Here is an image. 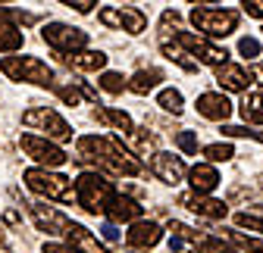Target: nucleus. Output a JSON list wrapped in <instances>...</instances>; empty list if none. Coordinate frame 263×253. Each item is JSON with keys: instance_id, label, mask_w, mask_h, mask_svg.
Segmentation results:
<instances>
[{"instance_id": "obj_1", "label": "nucleus", "mask_w": 263, "mask_h": 253, "mask_svg": "<svg viewBox=\"0 0 263 253\" xmlns=\"http://www.w3.org/2000/svg\"><path fill=\"white\" fill-rule=\"evenodd\" d=\"M79 156L76 160L79 163H91L97 166V172H110V175H128V178H135L144 172L141 160L132 150L122 147L119 138H107V135H85L79 138L76 144Z\"/></svg>"}, {"instance_id": "obj_20", "label": "nucleus", "mask_w": 263, "mask_h": 253, "mask_svg": "<svg viewBox=\"0 0 263 253\" xmlns=\"http://www.w3.org/2000/svg\"><path fill=\"white\" fill-rule=\"evenodd\" d=\"M107 219H110V222H138V219H141V206L132 197H125V194H116L113 206L107 209Z\"/></svg>"}, {"instance_id": "obj_5", "label": "nucleus", "mask_w": 263, "mask_h": 253, "mask_svg": "<svg viewBox=\"0 0 263 253\" xmlns=\"http://www.w3.org/2000/svg\"><path fill=\"white\" fill-rule=\"evenodd\" d=\"M22 125L31 132H44L47 141H69L72 138V125L66 122L57 110H47V107H31L28 113H22Z\"/></svg>"}, {"instance_id": "obj_12", "label": "nucleus", "mask_w": 263, "mask_h": 253, "mask_svg": "<svg viewBox=\"0 0 263 253\" xmlns=\"http://www.w3.org/2000/svg\"><path fill=\"white\" fill-rule=\"evenodd\" d=\"M28 209H31L35 225L41 231H47V235H66V228H69V222H72V219H66L60 209H53L47 203H28Z\"/></svg>"}, {"instance_id": "obj_34", "label": "nucleus", "mask_w": 263, "mask_h": 253, "mask_svg": "<svg viewBox=\"0 0 263 253\" xmlns=\"http://www.w3.org/2000/svg\"><path fill=\"white\" fill-rule=\"evenodd\" d=\"M13 22H35L31 13H16V10H4L0 7V28L4 25H13Z\"/></svg>"}, {"instance_id": "obj_14", "label": "nucleus", "mask_w": 263, "mask_h": 253, "mask_svg": "<svg viewBox=\"0 0 263 253\" xmlns=\"http://www.w3.org/2000/svg\"><path fill=\"white\" fill-rule=\"evenodd\" d=\"M194 107H197V113H201L204 119H210V122H226L229 116H232V103H229V97H226V94H219V91L201 94Z\"/></svg>"}, {"instance_id": "obj_3", "label": "nucleus", "mask_w": 263, "mask_h": 253, "mask_svg": "<svg viewBox=\"0 0 263 253\" xmlns=\"http://www.w3.org/2000/svg\"><path fill=\"white\" fill-rule=\"evenodd\" d=\"M25 184L31 187L35 194L47 197V200H60V203H72L76 200V184L60 175V172H50V169H41V166H31L25 169Z\"/></svg>"}, {"instance_id": "obj_16", "label": "nucleus", "mask_w": 263, "mask_h": 253, "mask_svg": "<svg viewBox=\"0 0 263 253\" xmlns=\"http://www.w3.org/2000/svg\"><path fill=\"white\" fill-rule=\"evenodd\" d=\"M251 81H254V72L248 66H238V62H226V66L216 69V85L226 91H248Z\"/></svg>"}, {"instance_id": "obj_31", "label": "nucleus", "mask_w": 263, "mask_h": 253, "mask_svg": "<svg viewBox=\"0 0 263 253\" xmlns=\"http://www.w3.org/2000/svg\"><path fill=\"white\" fill-rule=\"evenodd\" d=\"M101 88H104L107 94H122V88H128V81H125L119 72H104V75H101Z\"/></svg>"}, {"instance_id": "obj_46", "label": "nucleus", "mask_w": 263, "mask_h": 253, "mask_svg": "<svg viewBox=\"0 0 263 253\" xmlns=\"http://www.w3.org/2000/svg\"><path fill=\"white\" fill-rule=\"evenodd\" d=\"M257 75H260V78H263V62H260V66H257Z\"/></svg>"}, {"instance_id": "obj_17", "label": "nucleus", "mask_w": 263, "mask_h": 253, "mask_svg": "<svg viewBox=\"0 0 263 253\" xmlns=\"http://www.w3.org/2000/svg\"><path fill=\"white\" fill-rule=\"evenodd\" d=\"M63 238L72 244V250H82V253H104V244L97 241L85 225H79V222H69V228H66Z\"/></svg>"}, {"instance_id": "obj_25", "label": "nucleus", "mask_w": 263, "mask_h": 253, "mask_svg": "<svg viewBox=\"0 0 263 253\" xmlns=\"http://www.w3.org/2000/svg\"><path fill=\"white\" fill-rule=\"evenodd\" d=\"M160 50H163V56H166V59L179 62L185 72H197V62H194V59H188V53H185L176 41H173V44H170V41H163V44H160Z\"/></svg>"}, {"instance_id": "obj_37", "label": "nucleus", "mask_w": 263, "mask_h": 253, "mask_svg": "<svg viewBox=\"0 0 263 253\" xmlns=\"http://www.w3.org/2000/svg\"><path fill=\"white\" fill-rule=\"evenodd\" d=\"M57 94H60V100H63V103H69V107H76V103L82 100V94H79L76 88H57Z\"/></svg>"}, {"instance_id": "obj_44", "label": "nucleus", "mask_w": 263, "mask_h": 253, "mask_svg": "<svg viewBox=\"0 0 263 253\" xmlns=\"http://www.w3.org/2000/svg\"><path fill=\"white\" fill-rule=\"evenodd\" d=\"M248 213H254V216H260V219H263V206H254V209H248Z\"/></svg>"}, {"instance_id": "obj_11", "label": "nucleus", "mask_w": 263, "mask_h": 253, "mask_svg": "<svg viewBox=\"0 0 263 253\" xmlns=\"http://www.w3.org/2000/svg\"><path fill=\"white\" fill-rule=\"evenodd\" d=\"M151 172L160 178V181H166V184H179L185 178V163H182V156H173L166 150H157L151 156Z\"/></svg>"}, {"instance_id": "obj_33", "label": "nucleus", "mask_w": 263, "mask_h": 253, "mask_svg": "<svg viewBox=\"0 0 263 253\" xmlns=\"http://www.w3.org/2000/svg\"><path fill=\"white\" fill-rule=\"evenodd\" d=\"M235 225L238 228H251V231H263V219L254 213H238L235 216Z\"/></svg>"}, {"instance_id": "obj_15", "label": "nucleus", "mask_w": 263, "mask_h": 253, "mask_svg": "<svg viewBox=\"0 0 263 253\" xmlns=\"http://www.w3.org/2000/svg\"><path fill=\"white\" fill-rule=\"evenodd\" d=\"M182 206H188L191 213H197V216H204V219H226L229 216V206L222 203V200H216V197H207V194H185L182 197Z\"/></svg>"}, {"instance_id": "obj_43", "label": "nucleus", "mask_w": 263, "mask_h": 253, "mask_svg": "<svg viewBox=\"0 0 263 253\" xmlns=\"http://www.w3.org/2000/svg\"><path fill=\"white\" fill-rule=\"evenodd\" d=\"M4 219H7V222H10V225H16V222H19V216H16L13 209H7V216H4Z\"/></svg>"}, {"instance_id": "obj_36", "label": "nucleus", "mask_w": 263, "mask_h": 253, "mask_svg": "<svg viewBox=\"0 0 263 253\" xmlns=\"http://www.w3.org/2000/svg\"><path fill=\"white\" fill-rule=\"evenodd\" d=\"M176 144H179L185 153H197V138H194V132H179V135H176Z\"/></svg>"}, {"instance_id": "obj_10", "label": "nucleus", "mask_w": 263, "mask_h": 253, "mask_svg": "<svg viewBox=\"0 0 263 253\" xmlns=\"http://www.w3.org/2000/svg\"><path fill=\"white\" fill-rule=\"evenodd\" d=\"M176 44L182 47V50H188V53H194V56H201V62H207V66H226L229 62V53L222 50V47H216V44H210L207 38H201V35H191V31H176Z\"/></svg>"}, {"instance_id": "obj_21", "label": "nucleus", "mask_w": 263, "mask_h": 253, "mask_svg": "<svg viewBox=\"0 0 263 253\" xmlns=\"http://www.w3.org/2000/svg\"><path fill=\"white\" fill-rule=\"evenodd\" d=\"M94 119L104 122V125H113V129H119L122 135H132L135 132V122H132V116L125 110H113V107H97L94 110Z\"/></svg>"}, {"instance_id": "obj_45", "label": "nucleus", "mask_w": 263, "mask_h": 253, "mask_svg": "<svg viewBox=\"0 0 263 253\" xmlns=\"http://www.w3.org/2000/svg\"><path fill=\"white\" fill-rule=\"evenodd\" d=\"M188 4H216V0H188Z\"/></svg>"}, {"instance_id": "obj_38", "label": "nucleus", "mask_w": 263, "mask_h": 253, "mask_svg": "<svg viewBox=\"0 0 263 253\" xmlns=\"http://www.w3.org/2000/svg\"><path fill=\"white\" fill-rule=\"evenodd\" d=\"M66 7H72L76 13H91L94 7H97V0H63Z\"/></svg>"}, {"instance_id": "obj_6", "label": "nucleus", "mask_w": 263, "mask_h": 253, "mask_svg": "<svg viewBox=\"0 0 263 253\" xmlns=\"http://www.w3.org/2000/svg\"><path fill=\"white\" fill-rule=\"evenodd\" d=\"M194 28H201L207 38H226L238 28V13L235 10H210V7H194L191 10Z\"/></svg>"}, {"instance_id": "obj_26", "label": "nucleus", "mask_w": 263, "mask_h": 253, "mask_svg": "<svg viewBox=\"0 0 263 253\" xmlns=\"http://www.w3.org/2000/svg\"><path fill=\"white\" fill-rule=\"evenodd\" d=\"M194 247L201 250V253H238L232 244H226V241H219V238H213V235H197Z\"/></svg>"}, {"instance_id": "obj_28", "label": "nucleus", "mask_w": 263, "mask_h": 253, "mask_svg": "<svg viewBox=\"0 0 263 253\" xmlns=\"http://www.w3.org/2000/svg\"><path fill=\"white\" fill-rule=\"evenodd\" d=\"M226 235L235 247H241L248 253H263V238H251V235H241V231H226Z\"/></svg>"}, {"instance_id": "obj_2", "label": "nucleus", "mask_w": 263, "mask_h": 253, "mask_svg": "<svg viewBox=\"0 0 263 253\" xmlns=\"http://www.w3.org/2000/svg\"><path fill=\"white\" fill-rule=\"evenodd\" d=\"M76 200H79V206L85 209V213H91V216H107V209L113 206V200H116V187H113V181H107L101 172H82L79 178H76Z\"/></svg>"}, {"instance_id": "obj_27", "label": "nucleus", "mask_w": 263, "mask_h": 253, "mask_svg": "<svg viewBox=\"0 0 263 253\" xmlns=\"http://www.w3.org/2000/svg\"><path fill=\"white\" fill-rule=\"evenodd\" d=\"M22 31L19 28H13V25H4L0 28V53H16L19 47H22Z\"/></svg>"}, {"instance_id": "obj_29", "label": "nucleus", "mask_w": 263, "mask_h": 253, "mask_svg": "<svg viewBox=\"0 0 263 253\" xmlns=\"http://www.w3.org/2000/svg\"><path fill=\"white\" fill-rule=\"evenodd\" d=\"M204 156L210 163H226L235 156V150H232V144H210V147H204Z\"/></svg>"}, {"instance_id": "obj_9", "label": "nucleus", "mask_w": 263, "mask_h": 253, "mask_svg": "<svg viewBox=\"0 0 263 253\" xmlns=\"http://www.w3.org/2000/svg\"><path fill=\"white\" fill-rule=\"evenodd\" d=\"M101 25L107 28H116V31H128V35H141L147 28V16L135 7H104L97 13Z\"/></svg>"}, {"instance_id": "obj_24", "label": "nucleus", "mask_w": 263, "mask_h": 253, "mask_svg": "<svg viewBox=\"0 0 263 253\" xmlns=\"http://www.w3.org/2000/svg\"><path fill=\"white\" fill-rule=\"evenodd\" d=\"M157 107L166 110V113H173V116H182V110H185L182 91H176V88H163V91L157 94Z\"/></svg>"}, {"instance_id": "obj_30", "label": "nucleus", "mask_w": 263, "mask_h": 253, "mask_svg": "<svg viewBox=\"0 0 263 253\" xmlns=\"http://www.w3.org/2000/svg\"><path fill=\"white\" fill-rule=\"evenodd\" d=\"M219 132L229 135V138H254V141L263 144V132H254V129H248V125H222Z\"/></svg>"}, {"instance_id": "obj_47", "label": "nucleus", "mask_w": 263, "mask_h": 253, "mask_svg": "<svg viewBox=\"0 0 263 253\" xmlns=\"http://www.w3.org/2000/svg\"><path fill=\"white\" fill-rule=\"evenodd\" d=\"M257 181H260V191H263V178H257Z\"/></svg>"}, {"instance_id": "obj_18", "label": "nucleus", "mask_w": 263, "mask_h": 253, "mask_svg": "<svg viewBox=\"0 0 263 253\" xmlns=\"http://www.w3.org/2000/svg\"><path fill=\"white\" fill-rule=\"evenodd\" d=\"M188 178H191L194 194H210V191H216V184H219V172L210 163H197L194 169H188Z\"/></svg>"}, {"instance_id": "obj_35", "label": "nucleus", "mask_w": 263, "mask_h": 253, "mask_svg": "<svg viewBox=\"0 0 263 253\" xmlns=\"http://www.w3.org/2000/svg\"><path fill=\"white\" fill-rule=\"evenodd\" d=\"M238 53H245L248 59L260 56V41H257V38H241V41H238Z\"/></svg>"}, {"instance_id": "obj_13", "label": "nucleus", "mask_w": 263, "mask_h": 253, "mask_svg": "<svg viewBox=\"0 0 263 253\" xmlns=\"http://www.w3.org/2000/svg\"><path fill=\"white\" fill-rule=\"evenodd\" d=\"M163 238V228L151 219H138V222H132V228L125 231V244L135 247V250H147V247H157Z\"/></svg>"}, {"instance_id": "obj_42", "label": "nucleus", "mask_w": 263, "mask_h": 253, "mask_svg": "<svg viewBox=\"0 0 263 253\" xmlns=\"http://www.w3.org/2000/svg\"><path fill=\"white\" fill-rule=\"evenodd\" d=\"M182 247H185V238L173 235V238H170V250H182Z\"/></svg>"}, {"instance_id": "obj_22", "label": "nucleus", "mask_w": 263, "mask_h": 253, "mask_svg": "<svg viewBox=\"0 0 263 253\" xmlns=\"http://www.w3.org/2000/svg\"><path fill=\"white\" fill-rule=\"evenodd\" d=\"M238 110L248 125H263V91H248Z\"/></svg>"}, {"instance_id": "obj_41", "label": "nucleus", "mask_w": 263, "mask_h": 253, "mask_svg": "<svg viewBox=\"0 0 263 253\" xmlns=\"http://www.w3.org/2000/svg\"><path fill=\"white\" fill-rule=\"evenodd\" d=\"M44 253H76V250L63 247V244H44Z\"/></svg>"}, {"instance_id": "obj_8", "label": "nucleus", "mask_w": 263, "mask_h": 253, "mask_svg": "<svg viewBox=\"0 0 263 253\" xmlns=\"http://www.w3.org/2000/svg\"><path fill=\"white\" fill-rule=\"evenodd\" d=\"M19 147H22L25 156H31V160H35L41 169H57V166H63L66 160H69L60 144H53V141H47V138H38V135H22V138H19Z\"/></svg>"}, {"instance_id": "obj_40", "label": "nucleus", "mask_w": 263, "mask_h": 253, "mask_svg": "<svg viewBox=\"0 0 263 253\" xmlns=\"http://www.w3.org/2000/svg\"><path fill=\"white\" fill-rule=\"evenodd\" d=\"M101 235H104V241H110V244H116L122 235H119V228H116V222H104L101 225Z\"/></svg>"}, {"instance_id": "obj_39", "label": "nucleus", "mask_w": 263, "mask_h": 253, "mask_svg": "<svg viewBox=\"0 0 263 253\" xmlns=\"http://www.w3.org/2000/svg\"><path fill=\"white\" fill-rule=\"evenodd\" d=\"M241 7H245V13H248V16L263 19V0H241Z\"/></svg>"}, {"instance_id": "obj_7", "label": "nucleus", "mask_w": 263, "mask_h": 253, "mask_svg": "<svg viewBox=\"0 0 263 253\" xmlns=\"http://www.w3.org/2000/svg\"><path fill=\"white\" fill-rule=\"evenodd\" d=\"M41 38H44V44H50L53 50L72 56V53L85 50L88 31H82V28H76V25H66V22H47V25L41 28Z\"/></svg>"}, {"instance_id": "obj_32", "label": "nucleus", "mask_w": 263, "mask_h": 253, "mask_svg": "<svg viewBox=\"0 0 263 253\" xmlns=\"http://www.w3.org/2000/svg\"><path fill=\"white\" fill-rule=\"evenodd\" d=\"M128 141H132V147H135V150H154V135H144V129H135V132H132L128 135Z\"/></svg>"}, {"instance_id": "obj_23", "label": "nucleus", "mask_w": 263, "mask_h": 253, "mask_svg": "<svg viewBox=\"0 0 263 253\" xmlns=\"http://www.w3.org/2000/svg\"><path fill=\"white\" fill-rule=\"evenodd\" d=\"M160 81H163V72H160V69H141V72H135V75L128 78V91L147 94V91H154Z\"/></svg>"}, {"instance_id": "obj_19", "label": "nucleus", "mask_w": 263, "mask_h": 253, "mask_svg": "<svg viewBox=\"0 0 263 253\" xmlns=\"http://www.w3.org/2000/svg\"><path fill=\"white\" fill-rule=\"evenodd\" d=\"M63 59H66V66H72L79 72H101L107 66V53H101V50H79V53L63 56Z\"/></svg>"}, {"instance_id": "obj_4", "label": "nucleus", "mask_w": 263, "mask_h": 253, "mask_svg": "<svg viewBox=\"0 0 263 253\" xmlns=\"http://www.w3.org/2000/svg\"><path fill=\"white\" fill-rule=\"evenodd\" d=\"M0 72L13 81H28V85H53V69L38 56H0Z\"/></svg>"}]
</instances>
